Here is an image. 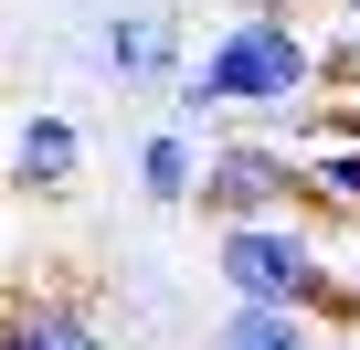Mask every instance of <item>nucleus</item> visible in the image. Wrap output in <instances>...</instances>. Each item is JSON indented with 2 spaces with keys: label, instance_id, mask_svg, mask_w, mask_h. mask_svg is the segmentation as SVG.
<instances>
[{
  "label": "nucleus",
  "instance_id": "f257e3e1",
  "mask_svg": "<svg viewBox=\"0 0 360 350\" xmlns=\"http://www.w3.org/2000/svg\"><path fill=\"white\" fill-rule=\"evenodd\" d=\"M339 85L328 43L307 32V11H223L191 54V75L169 85V127L191 138H233V127H276L297 138L307 106Z\"/></svg>",
  "mask_w": 360,
  "mask_h": 350
},
{
  "label": "nucleus",
  "instance_id": "f03ea898",
  "mask_svg": "<svg viewBox=\"0 0 360 350\" xmlns=\"http://www.w3.org/2000/svg\"><path fill=\"white\" fill-rule=\"evenodd\" d=\"M212 276H223L233 308H307L318 329H349V318H360V287H349V265L318 244V213L223 223V234H212Z\"/></svg>",
  "mask_w": 360,
  "mask_h": 350
},
{
  "label": "nucleus",
  "instance_id": "7ed1b4c3",
  "mask_svg": "<svg viewBox=\"0 0 360 350\" xmlns=\"http://www.w3.org/2000/svg\"><path fill=\"white\" fill-rule=\"evenodd\" d=\"M276 213H307V149L276 138V127H233L212 138L202 159V223H276Z\"/></svg>",
  "mask_w": 360,
  "mask_h": 350
},
{
  "label": "nucleus",
  "instance_id": "20e7f679",
  "mask_svg": "<svg viewBox=\"0 0 360 350\" xmlns=\"http://www.w3.org/2000/svg\"><path fill=\"white\" fill-rule=\"evenodd\" d=\"M96 64L127 85V75H159V85H180L191 75V43H180V11H117L106 32H96Z\"/></svg>",
  "mask_w": 360,
  "mask_h": 350
},
{
  "label": "nucleus",
  "instance_id": "39448f33",
  "mask_svg": "<svg viewBox=\"0 0 360 350\" xmlns=\"http://www.w3.org/2000/svg\"><path fill=\"white\" fill-rule=\"evenodd\" d=\"M75 170H85V127H75V117H53V106L11 117V181H32V192H75Z\"/></svg>",
  "mask_w": 360,
  "mask_h": 350
},
{
  "label": "nucleus",
  "instance_id": "423d86ee",
  "mask_svg": "<svg viewBox=\"0 0 360 350\" xmlns=\"http://www.w3.org/2000/svg\"><path fill=\"white\" fill-rule=\"evenodd\" d=\"M202 159H212V138H191V127H148V138H138V192H148L159 213L202 202Z\"/></svg>",
  "mask_w": 360,
  "mask_h": 350
},
{
  "label": "nucleus",
  "instance_id": "0eeeda50",
  "mask_svg": "<svg viewBox=\"0 0 360 350\" xmlns=\"http://www.w3.org/2000/svg\"><path fill=\"white\" fill-rule=\"evenodd\" d=\"M11 350H106V318L85 297H22L11 308Z\"/></svg>",
  "mask_w": 360,
  "mask_h": 350
},
{
  "label": "nucleus",
  "instance_id": "6e6552de",
  "mask_svg": "<svg viewBox=\"0 0 360 350\" xmlns=\"http://www.w3.org/2000/svg\"><path fill=\"white\" fill-rule=\"evenodd\" d=\"M212 350H318V318L307 308H223Z\"/></svg>",
  "mask_w": 360,
  "mask_h": 350
},
{
  "label": "nucleus",
  "instance_id": "1a4fd4ad",
  "mask_svg": "<svg viewBox=\"0 0 360 350\" xmlns=\"http://www.w3.org/2000/svg\"><path fill=\"white\" fill-rule=\"evenodd\" d=\"M307 213L360 223V149H307Z\"/></svg>",
  "mask_w": 360,
  "mask_h": 350
},
{
  "label": "nucleus",
  "instance_id": "9d476101",
  "mask_svg": "<svg viewBox=\"0 0 360 350\" xmlns=\"http://www.w3.org/2000/svg\"><path fill=\"white\" fill-rule=\"evenodd\" d=\"M297 138H318V149H360V96H318Z\"/></svg>",
  "mask_w": 360,
  "mask_h": 350
},
{
  "label": "nucleus",
  "instance_id": "9b49d317",
  "mask_svg": "<svg viewBox=\"0 0 360 350\" xmlns=\"http://www.w3.org/2000/svg\"><path fill=\"white\" fill-rule=\"evenodd\" d=\"M339 32H328V64H339V85H360V11H328Z\"/></svg>",
  "mask_w": 360,
  "mask_h": 350
},
{
  "label": "nucleus",
  "instance_id": "f8f14e48",
  "mask_svg": "<svg viewBox=\"0 0 360 350\" xmlns=\"http://www.w3.org/2000/svg\"><path fill=\"white\" fill-rule=\"evenodd\" d=\"M233 11H307V0H233Z\"/></svg>",
  "mask_w": 360,
  "mask_h": 350
},
{
  "label": "nucleus",
  "instance_id": "ddd939ff",
  "mask_svg": "<svg viewBox=\"0 0 360 350\" xmlns=\"http://www.w3.org/2000/svg\"><path fill=\"white\" fill-rule=\"evenodd\" d=\"M0 350H11V308H0Z\"/></svg>",
  "mask_w": 360,
  "mask_h": 350
},
{
  "label": "nucleus",
  "instance_id": "4468645a",
  "mask_svg": "<svg viewBox=\"0 0 360 350\" xmlns=\"http://www.w3.org/2000/svg\"><path fill=\"white\" fill-rule=\"evenodd\" d=\"M328 11H360V0H328Z\"/></svg>",
  "mask_w": 360,
  "mask_h": 350
},
{
  "label": "nucleus",
  "instance_id": "2eb2a0df",
  "mask_svg": "<svg viewBox=\"0 0 360 350\" xmlns=\"http://www.w3.org/2000/svg\"><path fill=\"white\" fill-rule=\"evenodd\" d=\"M349 287H360V265H349Z\"/></svg>",
  "mask_w": 360,
  "mask_h": 350
}]
</instances>
